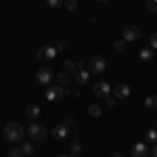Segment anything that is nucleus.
I'll use <instances>...</instances> for the list:
<instances>
[{
  "label": "nucleus",
  "instance_id": "nucleus-1",
  "mask_svg": "<svg viewBox=\"0 0 157 157\" xmlns=\"http://www.w3.org/2000/svg\"><path fill=\"white\" fill-rule=\"evenodd\" d=\"M25 136V128L19 124V121H9L6 126H4V138L13 143V145H17V143H21Z\"/></svg>",
  "mask_w": 157,
  "mask_h": 157
},
{
  "label": "nucleus",
  "instance_id": "nucleus-2",
  "mask_svg": "<svg viewBox=\"0 0 157 157\" xmlns=\"http://www.w3.org/2000/svg\"><path fill=\"white\" fill-rule=\"evenodd\" d=\"M25 134H29V138H32V140L40 143V140H46V136H48V130H46L42 124H38V121H32V126L25 130Z\"/></svg>",
  "mask_w": 157,
  "mask_h": 157
},
{
  "label": "nucleus",
  "instance_id": "nucleus-3",
  "mask_svg": "<svg viewBox=\"0 0 157 157\" xmlns=\"http://www.w3.org/2000/svg\"><path fill=\"white\" fill-rule=\"evenodd\" d=\"M57 57V48L55 46H50V44H46V46H40L36 52V59L40 61V63H50V61Z\"/></svg>",
  "mask_w": 157,
  "mask_h": 157
},
{
  "label": "nucleus",
  "instance_id": "nucleus-4",
  "mask_svg": "<svg viewBox=\"0 0 157 157\" xmlns=\"http://www.w3.org/2000/svg\"><path fill=\"white\" fill-rule=\"evenodd\" d=\"M105 67H107V63H105V59L103 57H98V55H94V57H90L88 59V71L90 73H101L105 71Z\"/></svg>",
  "mask_w": 157,
  "mask_h": 157
},
{
  "label": "nucleus",
  "instance_id": "nucleus-5",
  "mask_svg": "<svg viewBox=\"0 0 157 157\" xmlns=\"http://www.w3.org/2000/svg\"><path fill=\"white\" fill-rule=\"evenodd\" d=\"M36 80H38V84H42V86H50L52 80H55V73L50 71V67H40L36 71Z\"/></svg>",
  "mask_w": 157,
  "mask_h": 157
},
{
  "label": "nucleus",
  "instance_id": "nucleus-6",
  "mask_svg": "<svg viewBox=\"0 0 157 157\" xmlns=\"http://www.w3.org/2000/svg\"><path fill=\"white\" fill-rule=\"evenodd\" d=\"M92 92H94V97H101V98H105L111 94V86L105 82V80H98L97 84L92 86Z\"/></svg>",
  "mask_w": 157,
  "mask_h": 157
},
{
  "label": "nucleus",
  "instance_id": "nucleus-7",
  "mask_svg": "<svg viewBox=\"0 0 157 157\" xmlns=\"http://www.w3.org/2000/svg\"><path fill=\"white\" fill-rule=\"evenodd\" d=\"M65 97V88L59 84H50L48 86V90H46V98L48 101H59V98Z\"/></svg>",
  "mask_w": 157,
  "mask_h": 157
},
{
  "label": "nucleus",
  "instance_id": "nucleus-8",
  "mask_svg": "<svg viewBox=\"0 0 157 157\" xmlns=\"http://www.w3.org/2000/svg\"><path fill=\"white\" fill-rule=\"evenodd\" d=\"M73 80H75L78 84H86V82L90 80V71L84 69L82 63H78V67H75V71H73Z\"/></svg>",
  "mask_w": 157,
  "mask_h": 157
},
{
  "label": "nucleus",
  "instance_id": "nucleus-9",
  "mask_svg": "<svg viewBox=\"0 0 157 157\" xmlns=\"http://www.w3.org/2000/svg\"><path fill=\"white\" fill-rule=\"evenodd\" d=\"M124 40L126 42H134V40H138L140 38V29L136 27V25H128V27H124Z\"/></svg>",
  "mask_w": 157,
  "mask_h": 157
},
{
  "label": "nucleus",
  "instance_id": "nucleus-10",
  "mask_svg": "<svg viewBox=\"0 0 157 157\" xmlns=\"http://www.w3.org/2000/svg\"><path fill=\"white\" fill-rule=\"evenodd\" d=\"M113 94L117 98H128L132 94V88L126 84V82H120V84H115V88H113Z\"/></svg>",
  "mask_w": 157,
  "mask_h": 157
},
{
  "label": "nucleus",
  "instance_id": "nucleus-11",
  "mask_svg": "<svg viewBox=\"0 0 157 157\" xmlns=\"http://www.w3.org/2000/svg\"><path fill=\"white\" fill-rule=\"evenodd\" d=\"M149 155V145L147 143H136L132 147V157H147Z\"/></svg>",
  "mask_w": 157,
  "mask_h": 157
},
{
  "label": "nucleus",
  "instance_id": "nucleus-12",
  "mask_svg": "<svg viewBox=\"0 0 157 157\" xmlns=\"http://www.w3.org/2000/svg\"><path fill=\"white\" fill-rule=\"evenodd\" d=\"M67 134H69V128H67L65 124H59V126H55V128H52V136H55L57 140L67 138Z\"/></svg>",
  "mask_w": 157,
  "mask_h": 157
},
{
  "label": "nucleus",
  "instance_id": "nucleus-13",
  "mask_svg": "<svg viewBox=\"0 0 157 157\" xmlns=\"http://www.w3.org/2000/svg\"><path fill=\"white\" fill-rule=\"evenodd\" d=\"M153 55H155V50L151 48V46H143V48L138 50V59L149 63V61H153Z\"/></svg>",
  "mask_w": 157,
  "mask_h": 157
},
{
  "label": "nucleus",
  "instance_id": "nucleus-14",
  "mask_svg": "<svg viewBox=\"0 0 157 157\" xmlns=\"http://www.w3.org/2000/svg\"><path fill=\"white\" fill-rule=\"evenodd\" d=\"M25 115H27L32 121H36L38 115H40V107H38V105H29V107L25 109Z\"/></svg>",
  "mask_w": 157,
  "mask_h": 157
},
{
  "label": "nucleus",
  "instance_id": "nucleus-15",
  "mask_svg": "<svg viewBox=\"0 0 157 157\" xmlns=\"http://www.w3.org/2000/svg\"><path fill=\"white\" fill-rule=\"evenodd\" d=\"M75 67H78V63H75V61H71V59H65V61H63V71H65V73H73V71H75Z\"/></svg>",
  "mask_w": 157,
  "mask_h": 157
},
{
  "label": "nucleus",
  "instance_id": "nucleus-16",
  "mask_svg": "<svg viewBox=\"0 0 157 157\" xmlns=\"http://www.w3.org/2000/svg\"><path fill=\"white\" fill-rule=\"evenodd\" d=\"M55 80H57V84L59 86H63V88H65V86L69 84V73H59V75H55Z\"/></svg>",
  "mask_w": 157,
  "mask_h": 157
},
{
  "label": "nucleus",
  "instance_id": "nucleus-17",
  "mask_svg": "<svg viewBox=\"0 0 157 157\" xmlns=\"http://www.w3.org/2000/svg\"><path fill=\"white\" fill-rule=\"evenodd\" d=\"M145 143L147 145H155L157 143V130H149V132L145 134Z\"/></svg>",
  "mask_w": 157,
  "mask_h": 157
},
{
  "label": "nucleus",
  "instance_id": "nucleus-18",
  "mask_svg": "<svg viewBox=\"0 0 157 157\" xmlns=\"http://www.w3.org/2000/svg\"><path fill=\"white\" fill-rule=\"evenodd\" d=\"M69 155L71 157H80L82 155V145H80V143H71V147H69Z\"/></svg>",
  "mask_w": 157,
  "mask_h": 157
},
{
  "label": "nucleus",
  "instance_id": "nucleus-19",
  "mask_svg": "<svg viewBox=\"0 0 157 157\" xmlns=\"http://www.w3.org/2000/svg\"><path fill=\"white\" fill-rule=\"evenodd\" d=\"M21 151H23L25 155H34L36 147H34V143H23V145H21Z\"/></svg>",
  "mask_w": 157,
  "mask_h": 157
},
{
  "label": "nucleus",
  "instance_id": "nucleus-20",
  "mask_svg": "<svg viewBox=\"0 0 157 157\" xmlns=\"http://www.w3.org/2000/svg\"><path fill=\"white\" fill-rule=\"evenodd\" d=\"M145 107H149V109H153V107H157V97H147L145 98Z\"/></svg>",
  "mask_w": 157,
  "mask_h": 157
},
{
  "label": "nucleus",
  "instance_id": "nucleus-21",
  "mask_svg": "<svg viewBox=\"0 0 157 157\" xmlns=\"http://www.w3.org/2000/svg\"><path fill=\"white\" fill-rule=\"evenodd\" d=\"M88 113H90L92 117H101L103 111H101V107H97V105H90V107H88Z\"/></svg>",
  "mask_w": 157,
  "mask_h": 157
},
{
  "label": "nucleus",
  "instance_id": "nucleus-22",
  "mask_svg": "<svg viewBox=\"0 0 157 157\" xmlns=\"http://www.w3.org/2000/svg\"><path fill=\"white\" fill-rule=\"evenodd\" d=\"M9 157H25V153L21 151V147H15V149L9 151Z\"/></svg>",
  "mask_w": 157,
  "mask_h": 157
},
{
  "label": "nucleus",
  "instance_id": "nucleus-23",
  "mask_svg": "<svg viewBox=\"0 0 157 157\" xmlns=\"http://www.w3.org/2000/svg\"><path fill=\"white\" fill-rule=\"evenodd\" d=\"M46 4H48L50 9H61L63 6V0H46Z\"/></svg>",
  "mask_w": 157,
  "mask_h": 157
},
{
  "label": "nucleus",
  "instance_id": "nucleus-24",
  "mask_svg": "<svg viewBox=\"0 0 157 157\" xmlns=\"http://www.w3.org/2000/svg\"><path fill=\"white\" fill-rule=\"evenodd\" d=\"M126 44H128V42H126V40H124V38H120V40H117V42H115V50H117V52H121V50L126 48Z\"/></svg>",
  "mask_w": 157,
  "mask_h": 157
},
{
  "label": "nucleus",
  "instance_id": "nucleus-25",
  "mask_svg": "<svg viewBox=\"0 0 157 157\" xmlns=\"http://www.w3.org/2000/svg\"><path fill=\"white\" fill-rule=\"evenodd\" d=\"M149 46H151L153 50H157V32H153V34H151V40H149Z\"/></svg>",
  "mask_w": 157,
  "mask_h": 157
},
{
  "label": "nucleus",
  "instance_id": "nucleus-26",
  "mask_svg": "<svg viewBox=\"0 0 157 157\" xmlns=\"http://www.w3.org/2000/svg\"><path fill=\"white\" fill-rule=\"evenodd\" d=\"M147 9L151 13H157V0H147Z\"/></svg>",
  "mask_w": 157,
  "mask_h": 157
},
{
  "label": "nucleus",
  "instance_id": "nucleus-27",
  "mask_svg": "<svg viewBox=\"0 0 157 157\" xmlns=\"http://www.w3.org/2000/svg\"><path fill=\"white\" fill-rule=\"evenodd\" d=\"M55 48H57V52H63V50H67V42H65V40H59V44H57Z\"/></svg>",
  "mask_w": 157,
  "mask_h": 157
},
{
  "label": "nucleus",
  "instance_id": "nucleus-28",
  "mask_svg": "<svg viewBox=\"0 0 157 157\" xmlns=\"http://www.w3.org/2000/svg\"><path fill=\"white\" fill-rule=\"evenodd\" d=\"M75 9H78V2H75V0H67V11H75Z\"/></svg>",
  "mask_w": 157,
  "mask_h": 157
},
{
  "label": "nucleus",
  "instance_id": "nucleus-29",
  "mask_svg": "<svg viewBox=\"0 0 157 157\" xmlns=\"http://www.w3.org/2000/svg\"><path fill=\"white\" fill-rule=\"evenodd\" d=\"M105 101H107V105H115V97H111V94L105 97Z\"/></svg>",
  "mask_w": 157,
  "mask_h": 157
},
{
  "label": "nucleus",
  "instance_id": "nucleus-30",
  "mask_svg": "<svg viewBox=\"0 0 157 157\" xmlns=\"http://www.w3.org/2000/svg\"><path fill=\"white\" fill-rule=\"evenodd\" d=\"M63 124H65V126H67V128H73V120H71V117H67V120L63 121Z\"/></svg>",
  "mask_w": 157,
  "mask_h": 157
},
{
  "label": "nucleus",
  "instance_id": "nucleus-31",
  "mask_svg": "<svg viewBox=\"0 0 157 157\" xmlns=\"http://www.w3.org/2000/svg\"><path fill=\"white\" fill-rule=\"evenodd\" d=\"M151 153H153V157H157V143L153 145V151H151Z\"/></svg>",
  "mask_w": 157,
  "mask_h": 157
},
{
  "label": "nucleus",
  "instance_id": "nucleus-32",
  "mask_svg": "<svg viewBox=\"0 0 157 157\" xmlns=\"http://www.w3.org/2000/svg\"><path fill=\"white\" fill-rule=\"evenodd\" d=\"M113 157H124V153H120V151H117V153H113Z\"/></svg>",
  "mask_w": 157,
  "mask_h": 157
},
{
  "label": "nucleus",
  "instance_id": "nucleus-33",
  "mask_svg": "<svg viewBox=\"0 0 157 157\" xmlns=\"http://www.w3.org/2000/svg\"><path fill=\"white\" fill-rule=\"evenodd\" d=\"M59 157H71V155H59Z\"/></svg>",
  "mask_w": 157,
  "mask_h": 157
},
{
  "label": "nucleus",
  "instance_id": "nucleus-34",
  "mask_svg": "<svg viewBox=\"0 0 157 157\" xmlns=\"http://www.w3.org/2000/svg\"><path fill=\"white\" fill-rule=\"evenodd\" d=\"M98 2H107V0H98Z\"/></svg>",
  "mask_w": 157,
  "mask_h": 157
}]
</instances>
